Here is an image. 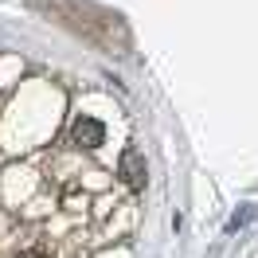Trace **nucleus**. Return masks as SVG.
<instances>
[{"label": "nucleus", "instance_id": "nucleus-1", "mask_svg": "<svg viewBox=\"0 0 258 258\" xmlns=\"http://www.w3.org/2000/svg\"><path fill=\"white\" fill-rule=\"evenodd\" d=\"M106 141V125L90 117V113H79L75 121H71V145L75 149H98Z\"/></svg>", "mask_w": 258, "mask_h": 258}, {"label": "nucleus", "instance_id": "nucleus-2", "mask_svg": "<svg viewBox=\"0 0 258 258\" xmlns=\"http://www.w3.org/2000/svg\"><path fill=\"white\" fill-rule=\"evenodd\" d=\"M117 176H121V184L133 188V192L145 188V157H141V149H125V153H121V161H117Z\"/></svg>", "mask_w": 258, "mask_h": 258}, {"label": "nucleus", "instance_id": "nucleus-3", "mask_svg": "<svg viewBox=\"0 0 258 258\" xmlns=\"http://www.w3.org/2000/svg\"><path fill=\"white\" fill-rule=\"evenodd\" d=\"M12 258H47L43 250H20V254H12Z\"/></svg>", "mask_w": 258, "mask_h": 258}]
</instances>
